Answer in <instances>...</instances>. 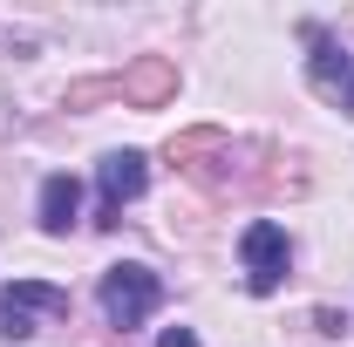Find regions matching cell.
I'll list each match as a JSON object with an SVG mask.
<instances>
[{"mask_svg": "<svg viewBox=\"0 0 354 347\" xmlns=\"http://www.w3.org/2000/svg\"><path fill=\"white\" fill-rule=\"evenodd\" d=\"M116 88H123L130 109H164V102L177 95V62L171 55H136L130 68L116 75Z\"/></svg>", "mask_w": 354, "mask_h": 347, "instance_id": "8992f818", "label": "cell"}, {"mask_svg": "<svg viewBox=\"0 0 354 347\" xmlns=\"http://www.w3.org/2000/svg\"><path fill=\"white\" fill-rule=\"evenodd\" d=\"M75 212H82V184H75L68 171L41 177V198H35V218H41V232H48V238H62V232L75 225Z\"/></svg>", "mask_w": 354, "mask_h": 347, "instance_id": "ba28073f", "label": "cell"}, {"mask_svg": "<svg viewBox=\"0 0 354 347\" xmlns=\"http://www.w3.org/2000/svg\"><path fill=\"white\" fill-rule=\"evenodd\" d=\"M143 184H150V157H143V150H109V157H102V171H95V191H102L95 225H116L123 205L143 198Z\"/></svg>", "mask_w": 354, "mask_h": 347, "instance_id": "5b68a950", "label": "cell"}, {"mask_svg": "<svg viewBox=\"0 0 354 347\" xmlns=\"http://www.w3.org/2000/svg\"><path fill=\"white\" fill-rule=\"evenodd\" d=\"M239 259H245V286L252 293H279V279H286V265H293V238H286V225H245L239 232Z\"/></svg>", "mask_w": 354, "mask_h": 347, "instance_id": "7a4b0ae2", "label": "cell"}, {"mask_svg": "<svg viewBox=\"0 0 354 347\" xmlns=\"http://www.w3.org/2000/svg\"><path fill=\"white\" fill-rule=\"evenodd\" d=\"M109 95H123V88H116V75H88V82H68L62 109H88V102H109Z\"/></svg>", "mask_w": 354, "mask_h": 347, "instance_id": "9c48e42d", "label": "cell"}, {"mask_svg": "<svg viewBox=\"0 0 354 347\" xmlns=\"http://www.w3.org/2000/svg\"><path fill=\"white\" fill-rule=\"evenodd\" d=\"M313 327H320V334H348V313H334V306H320V313H313Z\"/></svg>", "mask_w": 354, "mask_h": 347, "instance_id": "30bf717a", "label": "cell"}, {"mask_svg": "<svg viewBox=\"0 0 354 347\" xmlns=\"http://www.w3.org/2000/svg\"><path fill=\"white\" fill-rule=\"evenodd\" d=\"M157 347H198V334H191V327H164V341Z\"/></svg>", "mask_w": 354, "mask_h": 347, "instance_id": "8fae6325", "label": "cell"}, {"mask_svg": "<svg viewBox=\"0 0 354 347\" xmlns=\"http://www.w3.org/2000/svg\"><path fill=\"white\" fill-rule=\"evenodd\" d=\"M164 157H171V171H184V177H212V164L232 157V136H225L218 123H198V130H177L171 143H164Z\"/></svg>", "mask_w": 354, "mask_h": 347, "instance_id": "52a82bcc", "label": "cell"}, {"mask_svg": "<svg viewBox=\"0 0 354 347\" xmlns=\"http://www.w3.org/2000/svg\"><path fill=\"white\" fill-rule=\"evenodd\" d=\"M35 313H68V286H55V279H14V286H0V341H28Z\"/></svg>", "mask_w": 354, "mask_h": 347, "instance_id": "3957f363", "label": "cell"}, {"mask_svg": "<svg viewBox=\"0 0 354 347\" xmlns=\"http://www.w3.org/2000/svg\"><path fill=\"white\" fill-rule=\"evenodd\" d=\"M95 300H102V320H109V327H123V334H130V327H143V320L164 306V279H157L143 259H123V265H109V272H102Z\"/></svg>", "mask_w": 354, "mask_h": 347, "instance_id": "6da1fadb", "label": "cell"}, {"mask_svg": "<svg viewBox=\"0 0 354 347\" xmlns=\"http://www.w3.org/2000/svg\"><path fill=\"white\" fill-rule=\"evenodd\" d=\"M300 35H307V82L320 88V95H341V109L354 116V55L334 41L320 21H307Z\"/></svg>", "mask_w": 354, "mask_h": 347, "instance_id": "277c9868", "label": "cell"}]
</instances>
